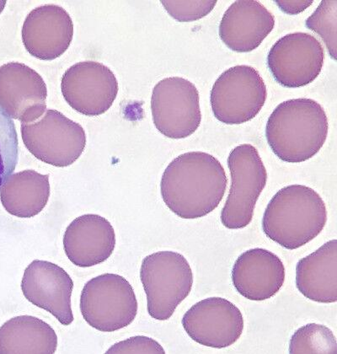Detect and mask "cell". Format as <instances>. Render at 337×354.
Wrapping results in <instances>:
<instances>
[{
    "mask_svg": "<svg viewBox=\"0 0 337 354\" xmlns=\"http://www.w3.org/2000/svg\"><path fill=\"white\" fill-rule=\"evenodd\" d=\"M223 165L208 153H182L172 160L160 183L163 201L184 219L200 218L220 205L227 189Z\"/></svg>",
    "mask_w": 337,
    "mask_h": 354,
    "instance_id": "cell-1",
    "label": "cell"
},
{
    "mask_svg": "<svg viewBox=\"0 0 337 354\" xmlns=\"http://www.w3.org/2000/svg\"><path fill=\"white\" fill-rule=\"evenodd\" d=\"M329 123L322 106L309 98L283 102L268 118L266 137L277 157L297 164L311 159L327 141Z\"/></svg>",
    "mask_w": 337,
    "mask_h": 354,
    "instance_id": "cell-2",
    "label": "cell"
},
{
    "mask_svg": "<svg viewBox=\"0 0 337 354\" xmlns=\"http://www.w3.org/2000/svg\"><path fill=\"white\" fill-rule=\"evenodd\" d=\"M327 206L317 192L304 185L282 188L271 199L262 218L270 240L288 250L302 248L322 232Z\"/></svg>",
    "mask_w": 337,
    "mask_h": 354,
    "instance_id": "cell-3",
    "label": "cell"
},
{
    "mask_svg": "<svg viewBox=\"0 0 337 354\" xmlns=\"http://www.w3.org/2000/svg\"><path fill=\"white\" fill-rule=\"evenodd\" d=\"M140 279L147 296L149 315L167 321L193 286V272L186 257L175 252H158L142 261Z\"/></svg>",
    "mask_w": 337,
    "mask_h": 354,
    "instance_id": "cell-4",
    "label": "cell"
},
{
    "mask_svg": "<svg viewBox=\"0 0 337 354\" xmlns=\"http://www.w3.org/2000/svg\"><path fill=\"white\" fill-rule=\"evenodd\" d=\"M133 288L113 273L95 277L84 286L80 310L88 324L102 333H113L132 324L137 314Z\"/></svg>",
    "mask_w": 337,
    "mask_h": 354,
    "instance_id": "cell-5",
    "label": "cell"
},
{
    "mask_svg": "<svg viewBox=\"0 0 337 354\" xmlns=\"http://www.w3.org/2000/svg\"><path fill=\"white\" fill-rule=\"evenodd\" d=\"M227 162L231 187L221 212V222L229 230L246 228L252 221L256 203L266 187L267 169L258 150L248 144L233 149Z\"/></svg>",
    "mask_w": 337,
    "mask_h": 354,
    "instance_id": "cell-6",
    "label": "cell"
},
{
    "mask_svg": "<svg viewBox=\"0 0 337 354\" xmlns=\"http://www.w3.org/2000/svg\"><path fill=\"white\" fill-rule=\"evenodd\" d=\"M21 132L30 153L56 167L74 164L86 145L82 126L56 110H48L35 122L21 123Z\"/></svg>",
    "mask_w": 337,
    "mask_h": 354,
    "instance_id": "cell-7",
    "label": "cell"
},
{
    "mask_svg": "<svg viewBox=\"0 0 337 354\" xmlns=\"http://www.w3.org/2000/svg\"><path fill=\"white\" fill-rule=\"evenodd\" d=\"M267 97L266 84L259 72L248 65H237L218 77L210 102L218 121L236 125L258 116Z\"/></svg>",
    "mask_w": 337,
    "mask_h": 354,
    "instance_id": "cell-8",
    "label": "cell"
},
{
    "mask_svg": "<svg viewBox=\"0 0 337 354\" xmlns=\"http://www.w3.org/2000/svg\"><path fill=\"white\" fill-rule=\"evenodd\" d=\"M151 111L155 128L173 140L193 136L202 122L198 88L182 77H168L156 84L152 93Z\"/></svg>",
    "mask_w": 337,
    "mask_h": 354,
    "instance_id": "cell-9",
    "label": "cell"
},
{
    "mask_svg": "<svg viewBox=\"0 0 337 354\" xmlns=\"http://www.w3.org/2000/svg\"><path fill=\"white\" fill-rule=\"evenodd\" d=\"M325 51L316 37L309 33L286 35L270 49L267 65L274 80L287 88L307 86L322 71Z\"/></svg>",
    "mask_w": 337,
    "mask_h": 354,
    "instance_id": "cell-10",
    "label": "cell"
},
{
    "mask_svg": "<svg viewBox=\"0 0 337 354\" xmlns=\"http://www.w3.org/2000/svg\"><path fill=\"white\" fill-rule=\"evenodd\" d=\"M113 71L98 62L73 65L62 77L61 90L73 109L87 117H97L110 109L118 93Z\"/></svg>",
    "mask_w": 337,
    "mask_h": 354,
    "instance_id": "cell-11",
    "label": "cell"
},
{
    "mask_svg": "<svg viewBox=\"0 0 337 354\" xmlns=\"http://www.w3.org/2000/svg\"><path fill=\"white\" fill-rule=\"evenodd\" d=\"M182 326L194 342L213 348L231 347L244 330V317L229 300L211 297L191 306L182 318Z\"/></svg>",
    "mask_w": 337,
    "mask_h": 354,
    "instance_id": "cell-12",
    "label": "cell"
},
{
    "mask_svg": "<svg viewBox=\"0 0 337 354\" xmlns=\"http://www.w3.org/2000/svg\"><path fill=\"white\" fill-rule=\"evenodd\" d=\"M73 290L74 282L68 273L48 261H33L23 275L21 290L25 298L51 313L64 326H70L74 322Z\"/></svg>",
    "mask_w": 337,
    "mask_h": 354,
    "instance_id": "cell-13",
    "label": "cell"
},
{
    "mask_svg": "<svg viewBox=\"0 0 337 354\" xmlns=\"http://www.w3.org/2000/svg\"><path fill=\"white\" fill-rule=\"evenodd\" d=\"M48 90L42 77L24 64L0 67V106L11 118L33 122L47 109Z\"/></svg>",
    "mask_w": 337,
    "mask_h": 354,
    "instance_id": "cell-14",
    "label": "cell"
},
{
    "mask_svg": "<svg viewBox=\"0 0 337 354\" xmlns=\"http://www.w3.org/2000/svg\"><path fill=\"white\" fill-rule=\"evenodd\" d=\"M21 34L23 44L30 55L40 60H55L70 48L74 23L63 7L45 5L30 11Z\"/></svg>",
    "mask_w": 337,
    "mask_h": 354,
    "instance_id": "cell-15",
    "label": "cell"
},
{
    "mask_svg": "<svg viewBox=\"0 0 337 354\" xmlns=\"http://www.w3.org/2000/svg\"><path fill=\"white\" fill-rule=\"evenodd\" d=\"M232 283L238 293L252 301L273 298L285 281V267L273 252L254 248L243 252L232 269Z\"/></svg>",
    "mask_w": 337,
    "mask_h": 354,
    "instance_id": "cell-16",
    "label": "cell"
},
{
    "mask_svg": "<svg viewBox=\"0 0 337 354\" xmlns=\"http://www.w3.org/2000/svg\"><path fill=\"white\" fill-rule=\"evenodd\" d=\"M116 246L110 223L98 214H84L68 226L64 236L65 254L72 263L90 268L104 263Z\"/></svg>",
    "mask_w": 337,
    "mask_h": 354,
    "instance_id": "cell-17",
    "label": "cell"
},
{
    "mask_svg": "<svg viewBox=\"0 0 337 354\" xmlns=\"http://www.w3.org/2000/svg\"><path fill=\"white\" fill-rule=\"evenodd\" d=\"M274 26V15L262 3L240 0L225 11L220 25V37L232 51L250 53L262 44Z\"/></svg>",
    "mask_w": 337,
    "mask_h": 354,
    "instance_id": "cell-18",
    "label": "cell"
},
{
    "mask_svg": "<svg viewBox=\"0 0 337 354\" xmlns=\"http://www.w3.org/2000/svg\"><path fill=\"white\" fill-rule=\"evenodd\" d=\"M298 291L312 301H337V241L327 242L296 266Z\"/></svg>",
    "mask_w": 337,
    "mask_h": 354,
    "instance_id": "cell-19",
    "label": "cell"
},
{
    "mask_svg": "<svg viewBox=\"0 0 337 354\" xmlns=\"http://www.w3.org/2000/svg\"><path fill=\"white\" fill-rule=\"evenodd\" d=\"M51 187L49 175L26 170L11 175L0 188V200L8 213L30 218L44 209Z\"/></svg>",
    "mask_w": 337,
    "mask_h": 354,
    "instance_id": "cell-20",
    "label": "cell"
},
{
    "mask_svg": "<svg viewBox=\"0 0 337 354\" xmlns=\"http://www.w3.org/2000/svg\"><path fill=\"white\" fill-rule=\"evenodd\" d=\"M57 348L55 330L32 315L14 317L0 327V354H53Z\"/></svg>",
    "mask_w": 337,
    "mask_h": 354,
    "instance_id": "cell-21",
    "label": "cell"
},
{
    "mask_svg": "<svg viewBox=\"0 0 337 354\" xmlns=\"http://www.w3.org/2000/svg\"><path fill=\"white\" fill-rule=\"evenodd\" d=\"M289 353L336 354V337L327 326L310 323L300 327L291 337Z\"/></svg>",
    "mask_w": 337,
    "mask_h": 354,
    "instance_id": "cell-22",
    "label": "cell"
},
{
    "mask_svg": "<svg viewBox=\"0 0 337 354\" xmlns=\"http://www.w3.org/2000/svg\"><path fill=\"white\" fill-rule=\"evenodd\" d=\"M19 159V141L15 123L0 106V188L13 174Z\"/></svg>",
    "mask_w": 337,
    "mask_h": 354,
    "instance_id": "cell-23",
    "label": "cell"
},
{
    "mask_svg": "<svg viewBox=\"0 0 337 354\" xmlns=\"http://www.w3.org/2000/svg\"><path fill=\"white\" fill-rule=\"evenodd\" d=\"M305 25L322 38L331 57L336 60L337 1H321L315 12L306 20Z\"/></svg>",
    "mask_w": 337,
    "mask_h": 354,
    "instance_id": "cell-24",
    "label": "cell"
},
{
    "mask_svg": "<svg viewBox=\"0 0 337 354\" xmlns=\"http://www.w3.org/2000/svg\"><path fill=\"white\" fill-rule=\"evenodd\" d=\"M172 18L179 22L200 20L211 13L215 7L216 0L206 1H160Z\"/></svg>",
    "mask_w": 337,
    "mask_h": 354,
    "instance_id": "cell-25",
    "label": "cell"
},
{
    "mask_svg": "<svg viewBox=\"0 0 337 354\" xmlns=\"http://www.w3.org/2000/svg\"><path fill=\"white\" fill-rule=\"evenodd\" d=\"M106 354L115 353H166L162 346L153 338L137 336L117 342L107 350Z\"/></svg>",
    "mask_w": 337,
    "mask_h": 354,
    "instance_id": "cell-26",
    "label": "cell"
},
{
    "mask_svg": "<svg viewBox=\"0 0 337 354\" xmlns=\"http://www.w3.org/2000/svg\"><path fill=\"white\" fill-rule=\"evenodd\" d=\"M275 2L283 12L295 15L307 9L314 1H304V0H301V1H290V0L289 1H286V0L280 1V0H277Z\"/></svg>",
    "mask_w": 337,
    "mask_h": 354,
    "instance_id": "cell-27",
    "label": "cell"
},
{
    "mask_svg": "<svg viewBox=\"0 0 337 354\" xmlns=\"http://www.w3.org/2000/svg\"><path fill=\"white\" fill-rule=\"evenodd\" d=\"M6 6V1H0V14L3 12V9H5V7Z\"/></svg>",
    "mask_w": 337,
    "mask_h": 354,
    "instance_id": "cell-28",
    "label": "cell"
}]
</instances>
